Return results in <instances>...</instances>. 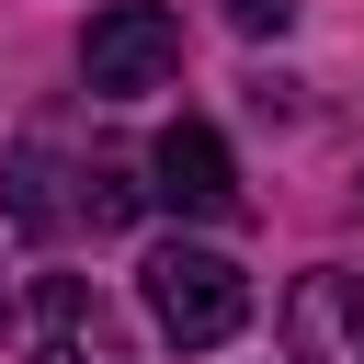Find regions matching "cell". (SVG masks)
Wrapping results in <instances>:
<instances>
[{"label":"cell","instance_id":"cell-1","mask_svg":"<svg viewBox=\"0 0 364 364\" xmlns=\"http://www.w3.org/2000/svg\"><path fill=\"white\" fill-rule=\"evenodd\" d=\"M148 330L171 341V353H216V341H239V318H250V273L228 262V250H193V239H171V250H148Z\"/></svg>","mask_w":364,"mask_h":364},{"label":"cell","instance_id":"cell-2","mask_svg":"<svg viewBox=\"0 0 364 364\" xmlns=\"http://www.w3.org/2000/svg\"><path fill=\"white\" fill-rule=\"evenodd\" d=\"M171 68H182V11H171V0H114V11H91L80 80H91L102 102H136V91H159Z\"/></svg>","mask_w":364,"mask_h":364},{"label":"cell","instance_id":"cell-3","mask_svg":"<svg viewBox=\"0 0 364 364\" xmlns=\"http://www.w3.org/2000/svg\"><path fill=\"white\" fill-rule=\"evenodd\" d=\"M148 193H159L171 216H205V228H216V216H239V159H228V136H216V125H193V114H182V125H159V148H148Z\"/></svg>","mask_w":364,"mask_h":364},{"label":"cell","instance_id":"cell-4","mask_svg":"<svg viewBox=\"0 0 364 364\" xmlns=\"http://www.w3.org/2000/svg\"><path fill=\"white\" fill-rule=\"evenodd\" d=\"M284 353H296V364H364V273H341V262L296 273V296H284Z\"/></svg>","mask_w":364,"mask_h":364},{"label":"cell","instance_id":"cell-5","mask_svg":"<svg viewBox=\"0 0 364 364\" xmlns=\"http://www.w3.org/2000/svg\"><path fill=\"white\" fill-rule=\"evenodd\" d=\"M23 318H34V364H57V353H114V330H102V296H91L80 273H46Z\"/></svg>","mask_w":364,"mask_h":364},{"label":"cell","instance_id":"cell-6","mask_svg":"<svg viewBox=\"0 0 364 364\" xmlns=\"http://www.w3.org/2000/svg\"><path fill=\"white\" fill-rule=\"evenodd\" d=\"M57 216H68L57 205V159L46 148H11V228L23 239H57Z\"/></svg>","mask_w":364,"mask_h":364},{"label":"cell","instance_id":"cell-7","mask_svg":"<svg viewBox=\"0 0 364 364\" xmlns=\"http://www.w3.org/2000/svg\"><path fill=\"white\" fill-rule=\"evenodd\" d=\"M136 193H148V182H125V159H91V171H80V216H91V228H125Z\"/></svg>","mask_w":364,"mask_h":364},{"label":"cell","instance_id":"cell-8","mask_svg":"<svg viewBox=\"0 0 364 364\" xmlns=\"http://www.w3.org/2000/svg\"><path fill=\"white\" fill-rule=\"evenodd\" d=\"M228 23H239V34H284V23H296V0H228Z\"/></svg>","mask_w":364,"mask_h":364},{"label":"cell","instance_id":"cell-9","mask_svg":"<svg viewBox=\"0 0 364 364\" xmlns=\"http://www.w3.org/2000/svg\"><path fill=\"white\" fill-rule=\"evenodd\" d=\"M57 364H114V353H57Z\"/></svg>","mask_w":364,"mask_h":364},{"label":"cell","instance_id":"cell-10","mask_svg":"<svg viewBox=\"0 0 364 364\" xmlns=\"http://www.w3.org/2000/svg\"><path fill=\"white\" fill-rule=\"evenodd\" d=\"M0 330H11V284H0Z\"/></svg>","mask_w":364,"mask_h":364}]
</instances>
